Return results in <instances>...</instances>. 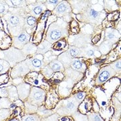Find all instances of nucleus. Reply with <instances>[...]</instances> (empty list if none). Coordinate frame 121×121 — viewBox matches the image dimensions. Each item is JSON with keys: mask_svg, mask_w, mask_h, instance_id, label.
<instances>
[{"mask_svg": "<svg viewBox=\"0 0 121 121\" xmlns=\"http://www.w3.org/2000/svg\"><path fill=\"white\" fill-rule=\"evenodd\" d=\"M22 51L26 56L29 55H35L37 52V46L32 43H28L23 47Z\"/></svg>", "mask_w": 121, "mask_h": 121, "instance_id": "393cba45", "label": "nucleus"}, {"mask_svg": "<svg viewBox=\"0 0 121 121\" xmlns=\"http://www.w3.org/2000/svg\"><path fill=\"white\" fill-rule=\"evenodd\" d=\"M46 9L47 8L44 4L39 3L38 1H36L34 4L27 5L26 12L28 14H30V16L37 19L41 15V13L44 12Z\"/></svg>", "mask_w": 121, "mask_h": 121, "instance_id": "9b49d317", "label": "nucleus"}, {"mask_svg": "<svg viewBox=\"0 0 121 121\" xmlns=\"http://www.w3.org/2000/svg\"><path fill=\"white\" fill-rule=\"evenodd\" d=\"M110 66L114 71V72L116 73H120L121 72V59H119V60L112 63Z\"/></svg>", "mask_w": 121, "mask_h": 121, "instance_id": "c03bdc74", "label": "nucleus"}, {"mask_svg": "<svg viewBox=\"0 0 121 121\" xmlns=\"http://www.w3.org/2000/svg\"><path fill=\"white\" fill-rule=\"evenodd\" d=\"M19 121L18 120H17V119H13V120H11V121Z\"/></svg>", "mask_w": 121, "mask_h": 121, "instance_id": "603ef678", "label": "nucleus"}, {"mask_svg": "<svg viewBox=\"0 0 121 121\" xmlns=\"http://www.w3.org/2000/svg\"><path fill=\"white\" fill-rule=\"evenodd\" d=\"M6 4H8L9 8H26V1H20V0H6Z\"/></svg>", "mask_w": 121, "mask_h": 121, "instance_id": "cd10ccee", "label": "nucleus"}, {"mask_svg": "<svg viewBox=\"0 0 121 121\" xmlns=\"http://www.w3.org/2000/svg\"><path fill=\"white\" fill-rule=\"evenodd\" d=\"M69 52V55L71 56L72 59L81 57V48L73 46H69L68 50L67 51Z\"/></svg>", "mask_w": 121, "mask_h": 121, "instance_id": "7c9ffc66", "label": "nucleus"}, {"mask_svg": "<svg viewBox=\"0 0 121 121\" xmlns=\"http://www.w3.org/2000/svg\"><path fill=\"white\" fill-rule=\"evenodd\" d=\"M52 48V44L50 43L47 40H43L41 43L37 46V52L36 54H40L44 55L46 52L51 51Z\"/></svg>", "mask_w": 121, "mask_h": 121, "instance_id": "b1692460", "label": "nucleus"}, {"mask_svg": "<svg viewBox=\"0 0 121 121\" xmlns=\"http://www.w3.org/2000/svg\"><path fill=\"white\" fill-rule=\"evenodd\" d=\"M10 110L9 109H0V121H4L10 115Z\"/></svg>", "mask_w": 121, "mask_h": 121, "instance_id": "79ce46f5", "label": "nucleus"}, {"mask_svg": "<svg viewBox=\"0 0 121 121\" xmlns=\"http://www.w3.org/2000/svg\"><path fill=\"white\" fill-rule=\"evenodd\" d=\"M10 67V65L7 61L0 59V75L5 73Z\"/></svg>", "mask_w": 121, "mask_h": 121, "instance_id": "c9c22d12", "label": "nucleus"}, {"mask_svg": "<svg viewBox=\"0 0 121 121\" xmlns=\"http://www.w3.org/2000/svg\"><path fill=\"white\" fill-rule=\"evenodd\" d=\"M12 102L8 98H0V109H9Z\"/></svg>", "mask_w": 121, "mask_h": 121, "instance_id": "72a5a7b5", "label": "nucleus"}, {"mask_svg": "<svg viewBox=\"0 0 121 121\" xmlns=\"http://www.w3.org/2000/svg\"><path fill=\"white\" fill-rule=\"evenodd\" d=\"M104 2H106L105 5H104V8L108 9V10L113 11L114 9H117V8H118L115 1H105Z\"/></svg>", "mask_w": 121, "mask_h": 121, "instance_id": "37998d69", "label": "nucleus"}, {"mask_svg": "<svg viewBox=\"0 0 121 121\" xmlns=\"http://www.w3.org/2000/svg\"><path fill=\"white\" fill-rule=\"evenodd\" d=\"M7 89H8V98L12 102L16 101L17 99H19L16 87L15 86H12L11 85V86H9L7 87Z\"/></svg>", "mask_w": 121, "mask_h": 121, "instance_id": "a878e982", "label": "nucleus"}, {"mask_svg": "<svg viewBox=\"0 0 121 121\" xmlns=\"http://www.w3.org/2000/svg\"><path fill=\"white\" fill-rule=\"evenodd\" d=\"M70 67H71V69H74L75 71L82 73H84L86 70V63H84L80 59H78V58L72 59V61H71Z\"/></svg>", "mask_w": 121, "mask_h": 121, "instance_id": "4be33fe9", "label": "nucleus"}, {"mask_svg": "<svg viewBox=\"0 0 121 121\" xmlns=\"http://www.w3.org/2000/svg\"><path fill=\"white\" fill-rule=\"evenodd\" d=\"M61 1L59 0H55V1H46L44 5L46 6V8L50 10V11H53L55 8L56 7V5L60 3Z\"/></svg>", "mask_w": 121, "mask_h": 121, "instance_id": "f704fd0d", "label": "nucleus"}, {"mask_svg": "<svg viewBox=\"0 0 121 121\" xmlns=\"http://www.w3.org/2000/svg\"><path fill=\"white\" fill-rule=\"evenodd\" d=\"M48 65L52 69L53 72H61V71H65V68H64L63 65H62L57 59L52 60V62H51L48 64Z\"/></svg>", "mask_w": 121, "mask_h": 121, "instance_id": "c756f323", "label": "nucleus"}, {"mask_svg": "<svg viewBox=\"0 0 121 121\" xmlns=\"http://www.w3.org/2000/svg\"><path fill=\"white\" fill-rule=\"evenodd\" d=\"M30 39V35L28 34L25 30H24L19 35L16 36L12 37V47H13L22 50L23 47L26 44L29 43Z\"/></svg>", "mask_w": 121, "mask_h": 121, "instance_id": "9d476101", "label": "nucleus"}, {"mask_svg": "<svg viewBox=\"0 0 121 121\" xmlns=\"http://www.w3.org/2000/svg\"><path fill=\"white\" fill-rule=\"evenodd\" d=\"M18 94L19 99L20 100H25L28 98L30 95V90H31V86L26 83H22L20 85L16 86Z\"/></svg>", "mask_w": 121, "mask_h": 121, "instance_id": "f3484780", "label": "nucleus"}, {"mask_svg": "<svg viewBox=\"0 0 121 121\" xmlns=\"http://www.w3.org/2000/svg\"><path fill=\"white\" fill-rule=\"evenodd\" d=\"M3 20L6 22L8 30L12 37L19 35L24 30V17L21 15L8 12L3 16Z\"/></svg>", "mask_w": 121, "mask_h": 121, "instance_id": "7ed1b4c3", "label": "nucleus"}, {"mask_svg": "<svg viewBox=\"0 0 121 121\" xmlns=\"http://www.w3.org/2000/svg\"><path fill=\"white\" fill-rule=\"evenodd\" d=\"M73 84L74 83L69 79H65L64 82L60 83L59 87L60 95L62 96H65V97L69 95Z\"/></svg>", "mask_w": 121, "mask_h": 121, "instance_id": "a211bd4d", "label": "nucleus"}, {"mask_svg": "<svg viewBox=\"0 0 121 121\" xmlns=\"http://www.w3.org/2000/svg\"><path fill=\"white\" fill-rule=\"evenodd\" d=\"M8 89L6 87L0 88V97L1 98H8Z\"/></svg>", "mask_w": 121, "mask_h": 121, "instance_id": "09e8293b", "label": "nucleus"}, {"mask_svg": "<svg viewBox=\"0 0 121 121\" xmlns=\"http://www.w3.org/2000/svg\"><path fill=\"white\" fill-rule=\"evenodd\" d=\"M66 46V41L65 40H59V41L56 42L55 43V45L53 47V50L56 51H63L62 49L64 48Z\"/></svg>", "mask_w": 121, "mask_h": 121, "instance_id": "a19ab883", "label": "nucleus"}, {"mask_svg": "<svg viewBox=\"0 0 121 121\" xmlns=\"http://www.w3.org/2000/svg\"><path fill=\"white\" fill-rule=\"evenodd\" d=\"M42 73L44 77H46L47 78H51L53 74V71L52 70V69L50 67V66L48 65H45L44 67L42 69Z\"/></svg>", "mask_w": 121, "mask_h": 121, "instance_id": "ea45409f", "label": "nucleus"}, {"mask_svg": "<svg viewBox=\"0 0 121 121\" xmlns=\"http://www.w3.org/2000/svg\"><path fill=\"white\" fill-rule=\"evenodd\" d=\"M12 43V39L8 34L0 29V48L1 50L8 49L10 47Z\"/></svg>", "mask_w": 121, "mask_h": 121, "instance_id": "aec40b11", "label": "nucleus"}, {"mask_svg": "<svg viewBox=\"0 0 121 121\" xmlns=\"http://www.w3.org/2000/svg\"><path fill=\"white\" fill-rule=\"evenodd\" d=\"M106 16L104 7L102 4H97L89 5L83 12L78 14L76 17L79 21L87 23L92 26H98Z\"/></svg>", "mask_w": 121, "mask_h": 121, "instance_id": "f257e3e1", "label": "nucleus"}, {"mask_svg": "<svg viewBox=\"0 0 121 121\" xmlns=\"http://www.w3.org/2000/svg\"><path fill=\"white\" fill-rule=\"evenodd\" d=\"M84 97H85V93H83V92H79L73 96L74 98L76 99V101H78L79 103H80L82 101Z\"/></svg>", "mask_w": 121, "mask_h": 121, "instance_id": "de8ad7c7", "label": "nucleus"}, {"mask_svg": "<svg viewBox=\"0 0 121 121\" xmlns=\"http://www.w3.org/2000/svg\"><path fill=\"white\" fill-rule=\"evenodd\" d=\"M121 38V33L118 30L114 29L112 28H107L105 30V40L110 43H116Z\"/></svg>", "mask_w": 121, "mask_h": 121, "instance_id": "dca6fc26", "label": "nucleus"}, {"mask_svg": "<svg viewBox=\"0 0 121 121\" xmlns=\"http://www.w3.org/2000/svg\"><path fill=\"white\" fill-rule=\"evenodd\" d=\"M72 117L73 118L75 121H88L87 117L86 115H84L79 112H75L72 114Z\"/></svg>", "mask_w": 121, "mask_h": 121, "instance_id": "58836bf2", "label": "nucleus"}, {"mask_svg": "<svg viewBox=\"0 0 121 121\" xmlns=\"http://www.w3.org/2000/svg\"><path fill=\"white\" fill-rule=\"evenodd\" d=\"M9 6L5 1H0V17H3L9 12Z\"/></svg>", "mask_w": 121, "mask_h": 121, "instance_id": "e433bc0d", "label": "nucleus"}, {"mask_svg": "<svg viewBox=\"0 0 121 121\" xmlns=\"http://www.w3.org/2000/svg\"><path fill=\"white\" fill-rule=\"evenodd\" d=\"M57 60L63 65L65 69H68L71 66V63L72 61V58L69 55L67 51L63 52L57 56Z\"/></svg>", "mask_w": 121, "mask_h": 121, "instance_id": "5701e85b", "label": "nucleus"}, {"mask_svg": "<svg viewBox=\"0 0 121 121\" xmlns=\"http://www.w3.org/2000/svg\"><path fill=\"white\" fill-rule=\"evenodd\" d=\"M79 102L73 97H71L68 99L62 101L59 104V108L57 109V114L60 116H69L72 115L77 111Z\"/></svg>", "mask_w": 121, "mask_h": 121, "instance_id": "39448f33", "label": "nucleus"}, {"mask_svg": "<svg viewBox=\"0 0 121 121\" xmlns=\"http://www.w3.org/2000/svg\"><path fill=\"white\" fill-rule=\"evenodd\" d=\"M68 42L70 46L81 48L91 43V35H83L82 33L76 35H70Z\"/></svg>", "mask_w": 121, "mask_h": 121, "instance_id": "423d86ee", "label": "nucleus"}, {"mask_svg": "<svg viewBox=\"0 0 121 121\" xmlns=\"http://www.w3.org/2000/svg\"><path fill=\"white\" fill-rule=\"evenodd\" d=\"M69 4L74 13L79 14L90 5L88 1H70Z\"/></svg>", "mask_w": 121, "mask_h": 121, "instance_id": "2eb2a0df", "label": "nucleus"}, {"mask_svg": "<svg viewBox=\"0 0 121 121\" xmlns=\"http://www.w3.org/2000/svg\"><path fill=\"white\" fill-rule=\"evenodd\" d=\"M24 106H25V112L27 114H32L36 112L38 106L34 105L32 103L29 102L28 101H26L24 102Z\"/></svg>", "mask_w": 121, "mask_h": 121, "instance_id": "2f4dec72", "label": "nucleus"}, {"mask_svg": "<svg viewBox=\"0 0 121 121\" xmlns=\"http://www.w3.org/2000/svg\"><path fill=\"white\" fill-rule=\"evenodd\" d=\"M25 62L30 71L39 72L45 66L43 61V55L40 54H36L30 58H27Z\"/></svg>", "mask_w": 121, "mask_h": 121, "instance_id": "6e6552de", "label": "nucleus"}, {"mask_svg": "<svg viewBox=\"0 0 121 121\" xmlns=\"http://www.w3.org/2000/svg\"><path fill=\"white\" fill-rule=\"evenodd\" d=\"M115 74H116V73L111 68V67L110 65L107 66V67H105L101 69L98 73V75L96 80H95L96 84L100 85V84L104 83L106 81H108L110 78L113 77Z\"/></svg>", "mask_w": 121, "mask_h": 121, "instance_id": "f8f14e48", "label": "nucleus"}, {"mask_svg": "<svg viewBox=\"0 0 121 121\" xmlns=\"http://www.w3.org/2000/svg\"><path fill=\"white\" fill-rule=\"evenodd\" d=\"M112 47V44L109 43L106 40H104L102 43H101L98 48V51L101 55H106L110 51Z\"/></svg>", "mask_w": 121, "mask_h": 121, "instance_id": "bb28decb", "label": "nucleus"}, {"mask_svg": "<svg viewBox=\"0 0 121 121\" xmlns=\"http://www.w3.org/2000/svg\"><path fill=\"white\" fill-rule=\"evenodd\" d=\"M27 56L22 52V50L10 47L5 50H0V59L8 63L11 67H13L20 62L25 60Z\"/></svg>", "mask_w": 121, "mask_h": 121, "instance_id": "20e7f679", "label": "nucleus"}, {"mask_svg": "<svg viewBox=\"0 0 121 121\" xmlns=\"http://www.w3.org/2000/svg\"><path fill=\"white\" fill-rule=\"evenodd\" d=\"M57 59V56H53L52 55L51 51H49L47 52H46L43 55V61L44 65H48L51 62H52V60Z\"/></svg>", "mask_w": 121, "mask_h": 121, "instance_id": "473e14b6", "label": "nucleus"}, {"mask_svg": "<svg viewBox=\"0 0 121 121\" xmlns=\"http://www.w3.org/2000/svg\"><path fill=\"white\" fill-rule=\"evenodd\" d=\"M14 104L16 105V106H23V103H22V100L20 99H17L16 101L14 102Z\"/></svg>", "mask_w": 121, "mask_h": 121, "instance_id": "3c124183", "label": "nucleus"}, {"mask_svg": "<svg viewBox=\"0 0 121 121\" xmlns=\"http://www.w3.org/2000/svg\"><path fill=\"white\" fill-rule=\"evenodd\" d=\"M45 95L46 93L43 89L38 87H32L27 101L36 106H41L45 99Z\"/></svg>", "mask_w": 121, "mask_h": 121, "instance_id": "0eeeda50", "label": "nucleus"}, {"mask_svg": "<svg viewBox=\"0 0 121 121\" xmlns=\"http://www.w3.org/2000/svg\"><path fill=\"white\" fill-rule=\"evenodd\" d=\"M100 56L101 54L98 51V48L94 46H91L90 44H87L84 47L81 48V57L91 59L95 57H99Z\"/></svg>", "mask_w": 121, "mask_h": 121, "instance_id": "4468645a", "label": "nucleus"}, {"mask_svg": "<svg viewBox=\"0 0 121 121\" xmlns=\"http://www.w3.org/2000/svg\"><path fill=\"white\" fill-rule=\"evenodd\" d=\"M36 23V18L30 16V14H28L26 17H24V30L26 31L28 34L30 35L33 29L35 28Z\"/></svg>", "mask_w": 121, "mask_h": 121, "instance_id": "6ab92c4d", "label": "nucleus"}, {"mask_svg": "<svg viewBox=\"0 0 121 121\" xmlns=\"http://www.w3.org/2000/svg\"><path fill=\"white\" fill-rule=\"evenodd\" d=\"M65 75L67 79H69L70 81L73 82V83L78 82L81 78H82V73L75 71L74 69L71 68H68L65 70Z\"/></svg>", "mask_w": 121, "mask_h": 121, "instance_id": "412c9836", "label": "nucleus"}, {"mask_svg": "<svg viewBox=\"0 0 121 121\" xmlns=\"http://www.w3.org/2000/svg\"><path fill=\"white\" fill-rule=\"evenodd\" d=\"M21 121H41L39 115L32 114H27L26 116H24L22 118Z\"/></svg>", "mask_w": 121, "mask_h": 121, "instance_id": "4c0bfd02", "label": "nucleus"}, {"mask_svg": "<svg viewBox=\"0 0 121 121\" xmlns=\"http://www.w3.org/2000/svg\"><path fill=\"white\" fill-rule=\"evenodd\" d=\"M68 35L69 24L59 17L55 22L50 24L47 32L46 40L50 43L54 44L60 39L67 37Z\"/></svg>", "mask_w": 121, "mask_h": 121, "instance_id": "f03ea898", "label": "nucleus"}, {"mask_svg": "<svg viewBox=\"0 0 121 121\" xmlns=\"http://www.w3.org/2000/svg\"><path fill=\"white\" fill-rule=\"evenodd\" d=\"M88 121H104L98 113H91L87 117Z\"/></svg>", "mask_w": 121, "mask_h": 121, "instance_id": "a18cd8bd", "label": "nucleus"}, {"mask_svg": "<svg viewBox=\"0 0 121 121\" xmlns=\"http://www.w3.org/2000/svg\"><path fill=\"white\" fill-rule=\"evenodd\" d=\"M36 112H37V115H39V117H41L43 118H47L54 114V112L52 110L47 109L43 106H40L39 107H38Z\"/></svg>", "mask_w": 121, "mask_h": 121, "instance_id": "c85d7f7f", "label": "nucleus"}, {"mask_svg": "<svg viewBox=\"0 0 121 121\" xmlns=\"http://www.w3.org/2000/svg\"><path fill=\"white\" fill-rule=\"evenodd\" d=\"M12 83H13V86H17L20 85L22 83H24V81H23V79H22V78H16V79H13Z\"/></svg>", "mask_w": 121, "mask_h": 121, "instance_id": "8fccbe9b", "label": "nucleus"}, {"mask_svg": "<svg viewBox=\"0 0 121 121\" xmlns=\"http://www.w3.org/2000/svg\"><path fill=\"white\" fill-rule=\"evenodd\" d=\"M30 72V70L26 65L25 60L18 63L17 64L12 67V71L10 73V76L12 79L17 78H22L23 76L28 74Z\"/></svg>", "mask_w": 121, "mask_h": 121, "instance_id": "1a4fd4ad", "label": "nucleus"}, {"mask_svg": "<svg viewBox=\"0 0 121 121\" xmlns=\"http://www.w3.org/2000/svg\"><path fill=\"white\" fill-rule=\"evenodd\" d=\"M59 114H56V113H54L53 114L49 116V117H47V118H42L41 121H58L59 119Z\"/></svg>", "mask_w": 121, "mask_h": 121, "instance_id": "49530a36", "label": "nucleus"}, {"mask_svg": "<svg viewBox=\"0 0 121 121\" xmlns=\"http://www.w3.org/2000/svg\"><path fill=\"white\" fill-rule=\"evenodd\" d=\"M71 12L72 9L69 2L67 1H62L56 5V8L53 10V13L56 17L61 18L65 15L71 13Z\"/></svg>", "mask_w": 121, "mask_h": 121, "instance_id": "ddd939ff", "label": "nucleus"}]
</instances>
